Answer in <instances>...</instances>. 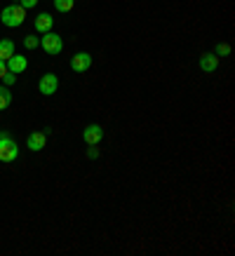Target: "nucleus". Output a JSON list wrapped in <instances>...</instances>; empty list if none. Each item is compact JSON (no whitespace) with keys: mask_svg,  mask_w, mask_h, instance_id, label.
<instances>
[{"mask_svg":"<svg viewBox=\"0 0 235 256\" xmlns=\"http://www.w3.org/2000/svg\"><path fill=\"white\" fill-rule=\"evenodd\" d=\"M0 19H2L5 26L16 28V26H22V24L26 22V10H24L22 5H10V8H5L0 12Z\"/></svg>","mask_w":235,"mask_h":256,"instance_id":"obj_1","label":"nucleus"},{"mask_svg":"<svg viewBox=\"0 0 235 256\" xmlns=\"http://www.w3.org/2000/svg\"><path fill=\"white\" fill-rule=\"evenodd\" d=\"M56 87H59V78H56L54 73H45L42 78H40V82H38V90H40V94H54L56 92Z\"/></svg>","mask_w":235,"mask_h":256,"instance_id":"obj_5","label":"nucleus"},{"mask_svg":"<svg viewBox=\"0 0 235 256\" xmlns=\"http://www.w3.org/2000/svg\"><path fill=\"white\" fill-rule=\"evenodd\" d=\"M90 66H92V54H87V52H78L70 59V68L76 73H85V70H90Z\"/></svg>","mask_w":235,"mask_h":256,"instance_id":"obj_6","label":"nucleus"},{"mask_svg":"<svg viewBox=\"0 0 235 256\" xmlns=\"http://www.w3.org/2000/svg\"><path fill=\"white\" fill-rule=\"evenodd\" d=\"M19 158V148L8 132H0V162H14Z\"/></svg>","mask_w":235,"mask_h":256,"instance_id":"obj_2","label":"nucleus"},{"mask_svg":"<svg viewBox=\"0 0 235 256\" xmlns=\"http://www.w3.org/2000/svg\"><path fill=\"white\" fill-rule=\"evenodd\" d=\"M87 158H92V160H94V158H99V148H96V146H90V150H87Z\"/></svg>","mask_w":235,"mask_h":256,"instance_id":"obj_18","label":"nucleus"},{"mask_svg":"<svg viewBox=\"0 0 235 256\" xmlns=\"http://www.w3.org/2000/svg\"><path fill=\"white\" fill-rule=\"evenodd\" d=\"M8 73V62H0V78Z\"/></svg>","mask_w":235,"mask_h":256,"instance_id":"obj_19","label":"nucleus"},{"mask_svg":"<svg viewBox=\"0 0 235 256\" xmlns=\"http://www.w3.org/2000/svg\"><path fill=\"white\" fill-rule=\"evenodd\" d=\"M38 42H40V40L36 38V36H26V38H24V45L28 47V50H36V47H38Z\"/></svg>","mask_w":235,"mask_h":256,"instance_id":"obj_15","label":"nucleus"},{"mask_svg":"<svg viewBox=\"0 0 235 256\" xmlns=\"http://www.w3.org/2000/svg\"><path fill=\"white\" fill-rule=\"evenodd\" d=\"M73 5H76V0H54V8L59 10V12H70Z\"/></svg>","mask_w":235,"mask_h":256,"instance_id":"obj_13","label":"nucleus"},{"mask_svg":"<svg viewBox=\"0 0 235 256\" xmlns=\"http://www.w3.org/2000/svg\"><path fill=\"white\" fill-rule=\"evenodd\" d=\"M2 80H5V85H14V82H16V73H10V70H8V73H5V76H2Z\"/></svg>","mask_w":235,"mask_h":256,"instance_id":"obj_16","label":"nucleus"},{"mask_svg":"<svg viewBox=\"0 0 235 256\" xmlns=\"http://www.w3.org/2000/svg\"><path fill=\"white\" fill-rule=\"evenodd\" d=\"M19 5H22L24 10H28V8H36V5H38V0H22Z\"/></svg>","mask_w":235,"mask_h":256,"instance_id":"obj_17","label":"nucleus"},{"mask_svg":"<svg viewBox=\"0 0 235 256\" xmlns=\"http://www.w3.org/2000/svg\"><path fill=\"white\" fill-rule=\"evenodd\" d=\"M52 24H54L52 14H47V12H42V14L36 16V31H40V33L52 31Z\"/></svg>","mask_w":235,"mask_h":256,"instance_id":"obj_10","label":"nucleus"},{"mask_svg":"<svg viewBox=\"0 0 235 256\" xmlns=\"http://www.w3.org/2000/svg\"><path fill=\"white\" fill-rule=\"evenodd\" d=\"M10 104H12V94H10L8 87H0V110L8 108Z\"/></svg>","mask_w":235,"mask_h":256,"instance_id":"obj_12","label":"nucleus"},{"mask_svg":"<svg viewBox=\"0 0 235 256\" xmlns=\"http://www.w3.org/2000/svg\"><path fill=\"white\" fill-rule=\"evenodd\" d=\"M82 139H85L87 146H96V144H99V141L104 139L102 124H87L85 132H82Z\"/></svg>","mask_w":235,"mask_h":256,"instance_id":"obj_4","label":"nucleus"},{"mask_svg":"<svg viewBox=\"0 0 235 256\" xmlns=\"http://www.w3.org/2000/svg\"><path fill=\"white\" fill-rule=\"evenodd\" d=\"M47 144V134L45 132H33L28 139H26V146H28V150H42Z\"/></svg>","mask_w":235,"mask_h":256,"instance_id":"obj_8","label":"nucleus"},{"mask_svg":"<svg viewBox=\"0 0 235 256\" xmlns=\"http://www.w3.org/2000/svg\"><path fill=\"white\" fill-rule=\"evenodd\" d=\"M26 66H28L26 56L16 54V52L8 59V70H10V73H24V70H26Z\"/></svg>","mask_w":235,"mask_h":256,"instance_id":"obj_7","label":"nucleus"},{"mask_svg":"<svg viewBox=\"0 0 235 256\" xmlns=\"http://www.w3.org/2000/svg\"><path fill=\"white\" fill-rule=\"evenodd\" d=\"M200 68L207 70V73H212V70H216V66H219V56L216 54H212V52H207V54L200 56Z\"/></svg>","mask_w":235,"mask_h":256,"instance_id":"obj_9","label":"nucleus"},{"mask_svg":"<svg viewBox=\"0 0 235 256\" xmlns=\"http://www.w3.org/2000/svg\"><path fill=\"white\" fill-rule=\"evenodd\" d=\"M12 54H14V42L8 38L0 40V62H8Z\"/></svg>","mask_w":235,"mask_h":256,"instance_id":"obj_11","label":"nucleus"},{"mask_svg":"<svg viewBox=\"0 0 235 256\" xmlns=\"http://www.w3.org/2000/svg\"><path fill=\"white\" fill-rule=\"evenodd\" d=\"M214 54H216V56H228V54H230V45H228V42H219Z\"/></svg>","mask_w":235,"mask_h":256,"instance_id":"obj_14","label":"nucleus"},{"mask_svg":"<svg viewBox=\"0 0 235 256\" xmlns=\"http://www.w3.org/2000/svg\"><path fill=\"white\" fill-rule=\"evenodd\" d=\"M40 45H42V50H45L47 54H59V52L64 50V40H62V36H56V33L47 31V33H42Z\"/></svg>","mask_w":235,"mask_h":256,"instance_id":"obj_3","label":"nucleus"}]
</instances>
